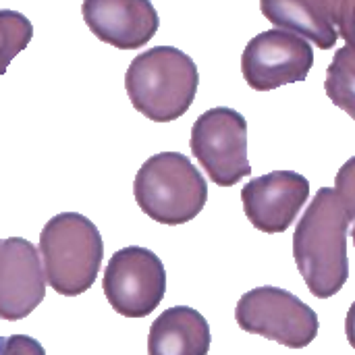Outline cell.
I'll use <instances>...</instances> for the list:
<instances>
[{
	"mask_svg": "<svg viewBox=\"0 0 355 355\" xmlns=\"http://www.w3.org/2000/svg\"><path fill=\"white\" fill-rule=\"evenodd\" d=\"M349 216L333 187L316 191L293 233V258L308 291L318 300L337 295L349 279Z\"/></svg>",
	"mask_w": 355,
	"mask_h": 355,
	"instance_id": "cell-1",
	"label": "cell"
},
{
	"mask_svg": "<svg viewBox=\"0 0 355 355\" xmlns=\"http://www.w3.org/2000/svg\"><path fill=\"white\" fill-rule=\"evenodd\" d=\"M198 85L200 73L193 58L175 46H154L137 54L125 73L133 108L154 123L181 119L193 104Z\"/></svg>",
	"mask_w": 355,
	"mask_h": 355,
	"instance_id": "cell-2",
	"label": "cell"
},
{
	"mask_svg": "<svg viewBox=\"0 0 355 355\" xmlns=\"http://www.w3.org/2000/svg\"><path fill=\"white\" fill-rule=\"evenodd\" d=\"M44 272L58 295L77 297L98 279L104 241L98 227L79 212L52 216L40 233Z\"/></svg>",
	"mask_w": 355,
	"mask_h": 355,
	"instance_id": "cell-3",
	"label": "cell"
},
{
	"mask_svg": "<svg viewBox=\"0 0 355 355\" xmlns=\"http://www.w3.org/2000/svg\"><path fill=\"white\" fill-rule=\"evenodd\" d=\"M135 202L154 223L177 227L193 220L208 202V183L181 152L150 156L133 181Z\"/></svg>",
	"mask_w": 355,
	"mask_h": 355,
	"instance_id": "cell-4",
	"label": "cell"
},
{
	"mask_svg": "<svg viewBox=\"0 0 355 355\" xmlns=\"http://www.w3.org/2000/svg\"><path fill=\"white\" fill-rule=\"evenodd\" d=\"M241 331L277 341L289 349L308 347L318 335V316L297 295L279 287H258L243 293L235 306Z\"/></svg>",
	"mask_w": 355,
	"mask_h": 355,
	"instance_id": "cell-5",
	"label": "cell"
},
{
	"mask_svg": "<svg viewBox=\"0 0 355 355\" xmlns=\"http://www.w3.org/2000/svg\"><path fill=\"white\" fill-rule=\"evenodd\" d=\"M191 154L218 187H233L252 175L248 156V121L229 106L202 112L191 127Z\"/></svg>",
	"mask_w": 355,
	"mask_h": 355,
	"instance_id": "cell-6",
	"label": "cell"
},
{
	"mask_svg": "<svg viewBox=\"0 0 355 355\" xmlns=\"http://www.w3.org/2000/svg\"><path fill=\"white\" fill-rule=\"evenodd\" d=\"M102 289L116 314L125 318H146L160 306L166 293L164 264L148 248H123L108 260Z\"/></svg>",
	"mask_w": 355,
	"mask_h": 355,
	"instance_id": "cell-7",
	"label": "cell"
},
{
	"mask_svg": "<svg viewBox=\"0 0 355 355\" xmlns=\"http://www.w3.org/2000/svg\"><path fill=\"white\" fill-rule=\"evenodd\" d=\"M314 67L312 44L287 29H268L250 40L241 54V73L256 92L306 81Z\"/></svg>",
	"mask_w": 355,
	"mask_h": 355,
	"instance_id": "cell-8",
	"label": "cell"
},
{
	"mask_svg": "<svg viewBox=\"0 0 355 355\" xmlns=\"http://www.w3.org/2000/svg\"><path fill=\"white\" fill-rule=\"evenodd\" d=\"M310 198V181L295 171H272L252 179L241 189L243 212L254 229L285 233Z\"/></svg>",
	"mask_w": 355,
	"mask_h": 355,
	"instance_id": "cell-9",
	"label": "cell"
},
{
	"mask_svg": "<svg viewBox=\"0 0 355 355\" xmlns=\"http://www.w3.org/2000/svg\"><path fill=\"white\" fill-rule=\"evenodd\" d=\"M40 248L23 237H8L0 248V318H27L46 295V272L40 266Z\"/></svg>",
	"mask_w": 355,
	"mask_h": 355,
	"instance_id": "cell-10",
	"label": "cell"
},
{
	"mask_svg": "<svg viewBox=\"0 0 355 355\" xmlns=\"http://www.w3.org/2000/svg\"><path fill=\"white\" fill-rule=\"evenodd\" d=\"M81 15L98 40L119 50L146 46L160 27L150 0H83Z\"/></svg>",
	"mask_w": 355,
	"mask_h": 355,
	"instance_id": "cell-11",
	"label": "cell"
},
{
	"mask_svg": "<svg viewBox=\"0 0 355 355\" xmlns=\"http://www.w3.org/2000/svg\"><path fill=\"white\" fill-rule=\"evenodd\" d=\"M260 10L272 25L304 35L320 50H331L341 35L331 0H260Z\"/></svg>",
	"mask_w": 355,
	"mask_h": 355,
	"instance_id": "cell-12",
	"label": "cell"
},
{
	"mask_svg": "<svg viewBox=\"0 0 355 355\" xmlns=\"http://www.w3.org/2000/svg\"><path fill=\"white\" fill-rule=\"evenodd\" d=\"M210 327L206 318L187 306L164 310L148 335L152 355H206L210 349Z\"/></svg>",
	"mask_w": 355,
	"mask_h": 355,
	"instance_id": "cell-13",
	"label": "cell"
},
{
	"mask_svg": "<svg viewBox=\"0 0 355 355\" xmlns=\"http://www.w3.org/2000/svg\"><path fill=\"white\" fill-rule=\"evenodd\" d=\"M324 92L335 106L355 121V40L345 42V46L335 52L327 69Z\"/></svg>",
	"mask_w": 355,
	"mask_h": 355,
	"instance_id": "cell-14",
	"label": "cell"
},
{
	"mask_svg": "<svg viewBox=\"0 0 355 355\" xmlns=\"http://www.w3.org/2000/svg\"><path fill=\"white\" fill-rule=\"evenodd\" d=\"M335 191L347 210L349 220L355 223V156L349 158L337 173L335 177Z\"/></svg>",
	"mask_w": 355,
	"mask_h": 355,
	"instance_id": "cell-15",
	"label": "cell"
},
{
	"mask_svg": "<svg viewBox=\"0 0 355 355\" xmlns=\"http://www.w3.org/2000/svg\"><path fill=\"white\" fill-rule=\"evenodd\" d=\"M335 25L345 42L355 40V0H331Z\"/></svg>",
	"mask_w": 355,
	"mask_h": 355,
	"instance_id": "cell-16",
	"label": "cell"
},
{
	"mask_svg": "<svg viewBox=\"0 0 355 355\" xmlns=\"http://www.w3.org/2000/svg\"><path fill=\"white\" fill-rule=\"evenodd\" d=\"M345 335H347L349 345L355 349V302L349 306V312L345 318Z\"/></svg>",
	"mask_w": 355,
	"mask_h": 355,
	"instance_id": "cell-17",
	"label": "cell"
},
{
	"mask_svg": "<svg viewBox=\"0 0 355 355\" xmlns=\"http://www.w3.org/2000/svg\"><path fill=\"white\" fill-rule=\"evenodd\" d=\"M352 239H354V245H355V227L352 229Z\"/></svg>",
	"mask_w": 355,
	"mask_h": 355,
	"instance_id": "cell-18",
	"label": "cell"
}]
</instances>
